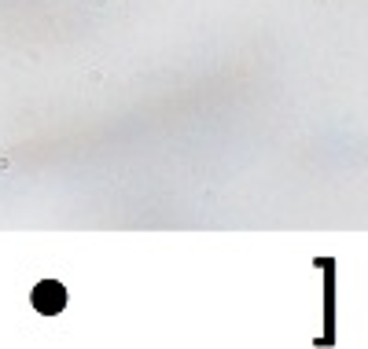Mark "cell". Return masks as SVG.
<instances>
[{
    "mask_svg": "<svg viewBox=\"0 0 368 349\" xmlns=\"http://www.w3.org/2000/svg\"><path fill=\"white\" fill-rule=\"evenodd\" d=\"M67 305V291L59 287L55 279H44V283H37L34 287V309L37 312H44V316H52V312H59Z\"/></svg>",
    "mask_w": 368,
    "mask_h": 349,
    "instance_id": "cell-1",
    "label": "cell"
}]
</instances>
